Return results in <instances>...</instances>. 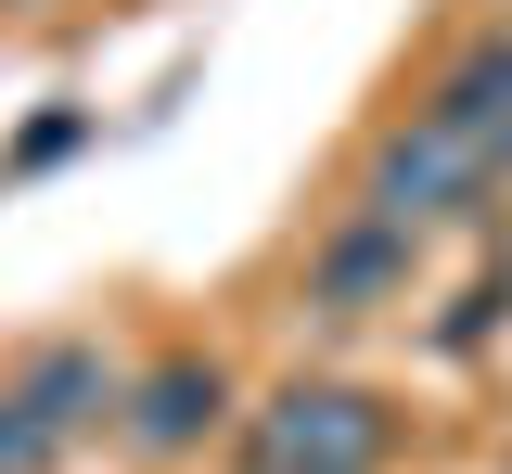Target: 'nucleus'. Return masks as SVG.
I'll use <instances>...</instances> for the list:
<instances>
[{"instance_id": "1", "label": "nucleus", "mask_w": 512, "mask_h": 474, "mask_svg": "<svg viewBox=\"0 0 512 474\" xmlns=\"http://www.w3.org/2000/svg\"><path fill=\"white\" fill-rule=\"evenodd\" d=\"M500 167H512L500 141H474L461 116H436V103H410V116L372 141V218L436 231V218H461V205H487V180H500Z\"/></svg>"}, {"instance_id": "2", "label": "nucleus", "mask_w": 512, "mask_h": 474, "mask_svg": "<svg viewBox=\"0 0 512 474\" xmlns=\"http://www.w3.org/2000/svg\"><path fill=\"white\" fill-rule=\"evenodd\" d=\"M384 462V410L359 385H282L256 410V474H372Z\"/></svg>"}, {"instance_id": "3", "label": "nucleus", "mask_w": 512, "mask_h": 474, "mask_svg": "<svg viewBox=\"0 0 512 474\" xmlns=\"http://www.w3.org/2000/svg\"><path fill=\"white\" fill-rule=\"evenodd\" d=\"M397 282H410V231L359 205V218H346V231H333V244L308 257V308H320V321H372Z\"/></svg>"}, {"instance_id": "4", "label": "nucleus", "mask_w": 512, "mask_h": 474, "mask_svg": "<svg viewBox=\"0 0 512 474\" xmlns=\"http://www.w3.org/2000/svg\"><path fill=\"white\" fill-rule=\"evenodd\" d=\"M218 359H154L141 372V398H128V449L141 462H180V449H205V423H218Z\"/></svg>"}, {"instance_id": "5", "label": "nucleus", "mask_w": 512, "mask_h": 474, "mask_svg": "<svg viewBox=\"0 0 512 474\" xmlns=\"http://www.w3.org/2000/svg\"><path fill=\"white\" fill-rule=\"evenodd\" d=\"M13 398L39 410V423H52V449H64V436L103 410V346H77V334H64V346H39V359L13 372Z\"/></svg>"}, {"instance_id": "6", "label": "nucleus", "mask_w": 512, "mask_h": 474, "mask_svg": "<svg viewBox=\"0 0 512 474\" xmlns=\"http://www.w3.org/2000/svg\"><path fill=\"white\" fill-rule=\"evenodd\" d=\"M436 116H461L474 141L512 154V39H487V52H461V65L436 77Z\"/></svg>"}, {"instance_id": "7", "label": "nucleus", "mask_w": 512, "mask_h": 474, "mask_svg": "<svg viewBox=\"0 0 512 474\" xmlns=\"http://www.w3.org/2000/svg\"><path fill=\"white\" fill-rule=\"evenodd\" d=\"M39 462H52V423H39V410L0 385V474H39Z\"/></svg>"}]
</instances>
